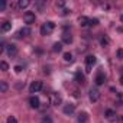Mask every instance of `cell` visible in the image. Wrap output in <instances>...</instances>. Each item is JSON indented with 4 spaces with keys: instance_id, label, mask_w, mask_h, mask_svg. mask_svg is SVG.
<instances>
[{
    "instance_id": "6da1fadb",
    "label": "cell",
    "mask_w": 123,
    "mask_h": 123,
    "mask_svg": "<svg viewBox=\"0 0 123 123\" xmlns=\"http://www.w3.org/2000/svg\"><path fill=\"white\" fill-rule=\"evenodd\" d=\"M54 29H55V23H54V22H46V23H43L42 28H41V35H42V36H46V35L52 33Z\"/></svg>"
},
{
    "instance_id": "7a4b0ae2",
    "label": "cell",
    "mask_w": 123,
    "mask_h": 123,
    "mask_svg": "<svg viewBox=\"0 0 123 123\" xmlns=\"http://www.w3.org/2000/svg\"><path fill=\"white\" fill-rule=\"evenodd\" d=\"M49 100H51L52 106H59L61 103H62V98H61V96L58 93H51L49 94Z\"/></svg>"
},
{
    "instance_id": "3957f363",
    "label": "cell",
    "mask_w": 123,
    "mask_h": 123,
    "mask_svg": "<svg viewBox=\"0 0 123 123\" xmlns=\"http://www.w3.org/2000/svg\"><path fill=\"white\" fill-rule=\"evenodd\" d=\"M88 97H90V100H91L93 103H96V101H98V98H100V91H98L97 88H90Z\"/></svg>"
},
{
    "instance_id": "277c9868",
    "label": "cell",
    "mask_w": 123,
    "mask_h": 123,
    "mask_svg": "<svg viewBox=\"0 0 123 123\" xmlns=\"http://www.w3.org/2000/svg\"><path fill=\"white\" fill-rule=\"evenodd\" d=\"M42 81H33L32 84H31V87H29V91L31 93H38L39 90H42Z\"/></svg>"
},
{
    "instance_id": "5b68a950",
    "label": "cell",
    "mask_w": 123,
    "mask_h": 123,
    "mask_svg": "<svg viewBox=\"0 0 123 123\" xmlns=\"http://www.w3.org/2000/svg\"><path fill=\"white\" fill-rule=\"evenodd\" d=\"M23 19H25V22H26L28 25L35 23V13H32V12H26L25 16H23Z\"/></svg>"
},
{
    "instance_id": "8992f818",
    "label": "cell",
    "mask_w": 123,
    "mask_h": 123,
    "mask_svg": "<svg viewBox=\"0 0 123 123\" xmlns=\"http://www.w3.org/2000/svg\"><path fill=\"white\" fill-rule=\"evenodd\" d=\"M29 104H31L32 109H39V106H41V100H39L36 96H32V97L29 98Z\"/></svg>"
},
{
    "instance_id": "52a82bcc",
    "label": "cell",
    "mask_w": 123,
    "mask_h": 123,
    "mask_svg": "<svg viewBox=\"0 0 123 123\" xmlns=\"http://www.w3.org/2000/svg\"><path fill=\"white\" fill-rule=\"evenodd\" d=\"M6 49H7V54H9L10 56H13V55L18 54V48H16V45H13V43L6 45Z\"/></svg>"
},
{
    "instance_id": "ba28073f",
    "label": "cell",
    "mask_w": 123,
    "mask_h": 123,
    "mask_svg": "<svg viewBox=\"0 0 123 123\" xmlns=\"http://www.w3.org/2000/svg\"><path fill=\"white\" fill-rule=\"evenodd\" d=\"M96 84L97 86H101V84H104V81H106V75L103 74V73H98L97 75H96Z\"/></svg>"
},
{
    "instance_id": "9c48e42d",
    "label": "cell",
    "mask_w": 123,
    "mask_h": 123,
    "mask_svg": "<svg viewBox=\"0 0 123 123\" xmlns=\"http://www.w3.org/2000/svg\"><path fill=\"white\" fill-rule=\"evenodd\" d=\"M88 114L86 113V111H83V113H80L78 114V117H77V120H78V123H88Z\"/></svg>"
},
{
    "instance_id": "30bf717a",
    "label": "cell",
    "mask_w": 123,
    "mask_h": 123,
    "mask_svg": "<svg viewBox=\"0 0 123 123\" xmlns=\"http://www.w3.org/2000/svg\"><path fill=\"white\" fill-rule=\"evenodd\" d=\"M96 62H97V58H96L94 55H88V56L86 58V65H88V67H93Z\"/></svg>"
},
{
    "instance_id": "8fae6325",
    "label": "cell",
    "mask_w": 123,
    "mask_h": 123,
    "mask_svg": "<svg viewBox=\"0 0 123 123\" xmlns=\"http://www.w3.org/2000/svg\"><path fill=\"white\" fill-rule=\"evenodd\" d=\"M62 42H64V43H67V45H70V43L73 42V36H71V33L64 32V33H62Z\"/></svg>"
},
{
    "instance_id": "7c38bea8",
    "label": "cell",
    "mask_w": 123,
    "mask_h": 123,
    "mask_svg": "<svg viewBox=\"0 0 123 123\" xmlns=\"http://www.w3.org/2000/svg\"><path fill=\"white\" fill-rule=\"evenodd\" d=\"M74 110H75V106L74 104H65L64 106V113L65 114H73Z\"/></svg>"
},
{
    "instance_id": "4fadbf2b",
    "label": "cell",
    "mask_w": 123,
    "mask_h": 123,
    "mask_svg": "<svg viewBox=\"0 0 123 123\" xmlns=\"http://www.w3.org/2000/svg\"><path fill=\"white\" fill-rule=\"evenodd\" d=\"M78 23H80V26H88L90 19L86 18V16H80V18H78Z\"/></svg>"
},
{
    "instance_id": "5bb4252c",
    "label": "cell",
    "mask_w": 123,
    "mask_h": 123,
    "mask_svg": "<svg viewBox=\"0 0 123 123\" xmlns=\"http://www.w3.org/2000/svg\"><path fill=\"white\" fill-rule=\"evenodd\" d=\"M106 119H109V120H114V119H116V113H114V110H111V109L106 110Z\"/></svg>"
},
{
    "instance_id": "9a60e30c",
    "label": "cell",
    "mask_w": 123,
    "mask_h": 123,
    "mask_svg": "<svg viewBox=\"0 0 123 123\" xmlns=\"http://www.w3.org/2000/svg\"><path fill=\"white\" fill-rule=\"evenodd\" d=\"M28 35H31V28L25 26V28H22L19 31V36H28Z\"/></svg>"
},
{
    "instance_id": "2e32d148",
    "label": "cell",
    "mask_w": 123,
    "mask_h": 123,
    "mask_svg": "<svg viewBox=\"0 0 123 123\" xmlns=\"http://www.w3.org/2000/svg\"><path fill=\"white\" fill-rule=\"evenodd\" d=\"M75 81L78 84H84V75L81 74V71H77L75 73Z\"/></svg>"
},
{
    "instance_id": "e0dca14e",
    "label": "cell",
    "mask_w": 123,
    "mask_h": 123,
    "mask_svg": "<svg viewBox=\"0 0 123 123\" xmlns=\"http://www.w3.org/2000/svg\"><path fill=\"white\" fill-rule=\"evenodd\" d=\"M29 5H31L29 0H19V3H18V6H19L20 9H25V7H28Z\"/></svg>"
},
{
    "instance_id": "ac0fdd59",
    "label": "cell",
    "mask_w": 123,
    "mask_h": 123,
    "mask_svg": "<svg viewBox=\"0 0 123 123\" xmlns=\"http://www.w3.org/2000/svg\"><path fill=\"white\" fill-rule=\"evenodd\" d=\"M12 29V23L10 22H3V25H2V31L3 32H9Z\"/></svg>"
},
{
    "instance_id": "d6986e66",
    "label": "cell",
    "mask_w": 123,
    "mask_h": 123,
    "mask_svg": "<svg viewBox=\"0 0 123 123\" xmlns=\"http://www.w3.org/2000/svg\"><path fill=\"white\" fill-rule=\"evenodd\" d=\"M61 49H62V43H61V42L54 43V46H52V51L54 52H61Z\"/></svg>"
},
{
    "instance_id": "ffe728a7",
    "label": "cell",
    "mask_w": 123,
    "mask_h": 123,
    "mask_svg": "<svg viewBox=\"0 0 123 123\" xmlns=\"http://www.w3.org/2000/svg\"><path fill=\"white\" fill-rule=\"evenodd\" d=\"M64 61H65V62H71V61H73V54L71 52H65L64 54Z\"/></svg>"
},
{
    "instance_id": "44dd1931",
    "label": "cell",
    "mask_w": 123,
    "mask_h": 123,
    "mask_svg": "<svg viewBox=\"0 0 123 123\" xmlns=\"http://www.w3.org/2000/svg\"><path fill=\"white\" fill-rule=\"evenodd\" d=\"M7 88H9V86H7L6 81H2V83H0V90H2V93H6Z\"/></svg>"
},
{
    "instance_id": "7402d4cb",
    "label": "cell",
    "mask_w": 123,
    "mask_h": 123,
    "mask_svg": "<svg viewBox=\"0 0 123 123\" xmlns=\"http://www.w3.org/2000/svg\"><path fill=\"white\" fill-rule=\"evenodd\" d=\"M0 68H2V71H7L9 70V64L6 62V61H2V62H0Z\"/></svg>"
},
{
    "instance_id": "603a6c76",
    "label": "cell",
    "mask_w": 123,
    "mask_h": 123,
    "mask_svg": "<svg viewBox=\"0 0 123 123\" xmlns=\"http://www.w3.org/2000/svg\"><path fill=\"white\" fill-rule=\"evenodd\" d=\"M100 43H101L103 46H107V45L110 43V39H109L107 36H104V38H101V41H100Z\"/></svg>"
},
{
    "instance_id": "cb8c5ba5",
    "label": "cell",
    "mask_w": 123,
    "mask_h": 123,
    "mask_svg": "<svg viewBox=\"0 0 123 123\" xmlns=\"http://www.w3.org/2000/svg\"><path fill=\"white\" fill-rule=\"evenodd\" d=\"M7 123H18V119L15 116H9L7 117Z\"/></svg>"
},
{
    "instance_id": "d4e9b609",
    "label": "cell",
    "mask_w": 123,
    "mask_h": 123,
    "mask_svg": "<svg viewBox=\"0 0 123 123\" xmlns=\"http://www.w3.org/2000/svg\"><path fill=\"white\" fill-rule=\"evenodd\" d=\"M41 123H54V122H52V119H51V117L45 116V117H43V119L41 120Z\"/></svg>"
},
{
    "instance_id": "484cf974",
    "label": "cell",
    "mask_w": 123,
    "mask_h": 123,
    "mask_svg": "<svg viewBox=\"0 0 123 123\" xmlns=\"http://www.w3.org/2000/svg\"><path fill=\"white\" fill-rule=\"evenodd\" d=\"M96 25H98V19H90L88 26H96Z\"/></svg>"
},
{
    "instance_id": "4316f807",
    "label": "cell",
    "mask_w": 123,
    "mask_h": 123,
    "mask_svg": "<svg viewBox=\"0 0 123 123\" xmlns=\"http://www.w3.org/2000/svg\"><path fill=\"white\" fill-rule=\"evenodd\" d=\"M117 58L123 59V49H117Z\"/></svg>"
},
{
    "instance_id": "83f0119b",
    "label": "cell",
    "mask_w": 123,
    "mask_h": 123,
    "mask_svg": "<svg viewBox=\"0 0 123 123\" xmlns=\"http://www.w3.org/2000/svg\"><path fill=\"white\" fill-rule=\"evenodd\" d=\"M6 9V2H2V3H0V12H3Z\"/></svg>"
},
{
    "instance_id": "f1b7e54d",
    "label": "cell",
    "mask_w": 123,
    "mask_h": 123,
    "mask_svg": "<svg viewBox=\"0 0 123 123\" xmlns=\"http://www.w3.org/2000/svg\"><path fill=\"white\" fill-rule=\"evenodd\" d=\"M64 2H62V0H59V2H56V7H64Z\"/></svg>"
},
{
    "instance_id": "f546056e",
    "label": "cell",
    "mask_w": 123,
    "mask_h": 123,
    "mask_svg": "<svg viewBox=\"0 0 123 123\" xmlns=\"http://www.w3.org/2000/svg\"><path fill=\"white\" fill-rule=\"evenodd\" d=\"M13 70H15V71H16V73H20V71H22V70H23V68H22V67H20V65H16V67H15V68H13Z\"/></svg>"
},
{
    "instance_id": "4dcf8cb0",
    "label": "cell",
    "mask_w": 123,
    "mask_h": 123,
    "mask_svg": "<svg viewBox=\"0 0 123 123\" xmlns=\"http://www.w3.org/2000/svg\"><path fill=\"white\" fill-rule=\"evenodd\" d=\"M119 101L120 104H123V93H119Z\"/></svg>"
},
{
    "instance_id": "1f68e13d",
    "label": "cell",
    "mask_w": 123,
    "mask_h": 123,
    "mask_svg": "<svg viewBox=\"0 0 123 123\" xmlns=\"http://www.w3.org/2000/svg\"><path fill=\"white\" fill-rule=\"evenodd\" d=\"M91 68H93V67H88V65H86V73H91Z\"/></svg>"
},
{
    "instance_id": "d6a6232c",
    "label": "cell",
    "mask_w": 123,
    "mask_h": 123,
    "mask_svg": "<svg viewBox=\"0 0 123 123\" xmlns=\"http://www.w3.org/2000/svg\"><path fill=\"white\" fill-rule=\"evenodd\" d=\"M62 13H64V15H68V13H70V10H68V9H64V12H62Z\"/></svg>"
},
{
    "instance_id": "836d02e7",
    "label": "cell",
    "mask_w": 123,
    "mask_h": 123,
    "mask_svg": "<svg viewBox=\"0 0 123 123\" xmlns=\"http://www.w3.org/2000/svg\"><path fill=\"white\" fill-rule=\"evenodd\" d=\"M120 84L123 86V74H122V77H120Z\"/></svg>"
},
{
    "instance_id": "e575fe53",
    "label": "cell",
    "mask_w": 123,
    "mask_h": 123,
    "mask_svg": "<svg viewBox=\"0 0 123 123\" xmlns=\"http://www.w3.org/2000/svg\"><path fill=\"white\" fill-rule=\"evenodd\" d=\"M120 20H122V22H123V16H122V18H120Z\"/></svg>"
}]
</instances>
